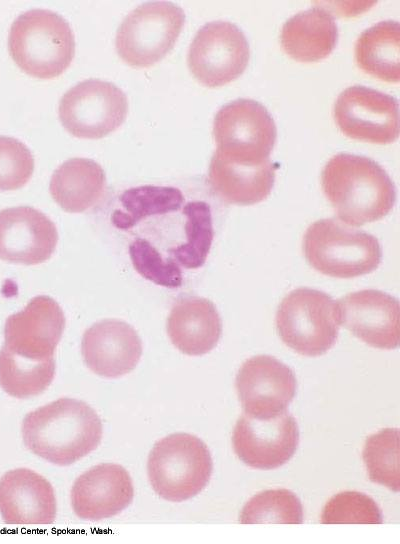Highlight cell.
<instances>
[{
    "instance_id": "cell-1",
    "label": "cell",
    "mask_w": 400,
    "mask_h": 544,
    "mask_svg": "<svg viewBox=\"0 0 400 544\" xmlns=\"http://www.w3.org/2000/svg\"><path fill=\"white\" fill-rule=\"evenodd\" d=\"M321 182L337 217L350 226L382 219L396 202V188L387 172L365 156L334 155L323 168Z\"/></svg>"
},
{
    "instance_id": "cell-2",
    "label": "cell",
    "mask_w": 400,
    "mask_h": 544,
    "mask_svg": "<svg viewBox=\"0 0 400 544\" xmlns=\"http://www.w3.org/2000/svg\"><path fill=\"white\" fill-rule=\"evenodd\" d=\"M22 437L25 446L37 456L66 466L97 448L102 423L85 402L60 398L26 414Z\"/></svg>"
},
{
    "instance_id": "cell-3",
    "label": "cell",
    "mask_w": 400,
    "mask_h": 544,
    "mask_svg": "<svg viewBox=\"0 0 400 544\" xmlns=\"http://www.w3.org/2000/svg\"><path fill=\"white\" fill-rule=\"evenodd\" d=\"M8 50L25 73L39 79H52L71 64L75 37L69 23L59 14L47 9H31L13 21Z\"/></svg>"
},
{
    "instance_id": "cell-4",
    "label": "cell",
    "mask_w": 400,
    "mask_h": 544,
    "mask_svg": "<svg viewBox=\"0 0 400 544\" xmlns=\"http://www.w3.org/2000/svg\"><path fill=\"white\" fill-rule=\"evenodd\" d=\"M303 253L318 272L334 278H354L376 270L382 259L376 237L333 218L320 219L306 230Z\"/></svg>"
},
{
    "instance_id": "cell-5",
    "label": "cell",
    "mask_w": 400,
    "mask_h": 544,
    "mask_svg": "<svg viewBox=\"0 0 400 544\" xmlns=\"http://www.w3.org/2000/svg\"><path fill=\"white\" fill-rule=\"evenodd\" d=\"M212 469L208 447L188 433H174L160 439L147 463L152 488L172 502L185 501L200 493L208 484Z\"/></svg>"
},
{
    "instance_id": "cell-6",
    "label": "cell",
    "mask_w": 400,
    "mask_h": 544,
    "mask_svg": "<svg viewBox=\"0 0 400 544\" xmlns=\"http://www.w3.org/2000/svg\"><path fill=\"white\" fill-rule=\"evenodd\" d=\"M340 324L337 301L307 287L289 292L276 313V328L283 343L308 357L323 355L334 346Z\"/></svg>"
},
{
    "instance_id": "cell-7",
    "label": "cell",
    "mask_w": 400,
    "mask_h": 544,
    "mask_svg": "<svg viewBox=\"0 0 400 544\" xmlns=\"http://www.w3.org/2000/svg\"><path fill=\"white\" fill-rule=\"evenodd\" d=\"M184 22V11L178 5L167 1L146 2L132 10L120 24L116 51L130 66H152L174 47Z\"/></svg>"
},
{
    "instance_id": "cell-8",
    "label": "cell",
    "mask_w": 400,
    "mask_h": 544,
    "mask_svg": "<svg viewBox=\"0 0 400 544\" xmlns=\"http://www.w3.org/2000/svg\"><path fill=\"white\" fill-rule=\"evenodd\" d=\"M213 135L216 152L246 164L269 160L276 142L277 129L268 110L252 99H237L216 114Z\"/></svg>"
},
{
    "instance_id": "cell-9",
    "label": "cell",
    "mask_w": 400,
    "mask_h": 544,
    "mask_svg": "<svg viewBox=\"0 0 400 544\" xmlns=\"http://www.w3.org/2000/svg\"><path fill=\"white\" fill-rule=\"evenodd\" d=\"M128 112L124 92L111 82L87 79L70 88L61 98L58 114L73 136L102 138L122 125Z\"/></svg>"
},
{
    "instance_id": "cell-10",
    "label": "cell",
    "mask_w": 400,
    "mask_h": 544,
    "mask_svg": "<svg viewBox=\"0 0 400 544\" xmlns=\"http://www.w3.org/2000/svg\"><path fill=\"white\" fill-rule=\"evenodd\" d=\"M250 50L244 33L233 23L213 21L202 26L188 51L192 75L206 87H220L246 69Z\"/></svg>"
},
{
    "instance_id": "cell-11",
    "label": "cell",
    "mask_w": 400,
    "mask_h": 544,
    "mask_svg": "<svg viewBox=\"0 0 400 544\" xmlns=\"http://www.w3.org/2000/svg\"><path fill=\"white\" fill-rule=\"evenodd\" d=\"M334 119L349 138L390 144L399 136V109L395 97L355 85L342 91L334 104Z\"/></svg>"
},
{
    "instance_id": "cell-12",
    "label": "cell",
    "mask_w": 400,
    "mask_h": 544,
    "mask_svg": "<svg viewBox=\"0 0 400 544\" xmlns=\"http://www.w3.org/2000/svg\"><path fill=\"white\" fill-rule=\"evenodd\" d=\"M236 455L246 465L261 470L275 469L291 459L299 444L295 418L284 411L269 418L243 413L233 436Z\"/></svg>"
},
{
    "instance_id": "cell-13",
    "label": "cell",
    "mask_w": 400,
    "mask_h": 544,
    "mask_svg": "<svg viewBox=\"0 0 400 544\" xmlns=\"http://www.w3.org/2000/svg\"><path fill=\"white\" fill-rule=\"evenodd\" d=\"M235 387L244 413L269 418L286 411L295 396L294 372L269 355L247 359L240 367Z\"/></svg>"
},
{
    "instance_id": "cell-14",
    "label": "cell",
    "mask_w": 400,
    "mask_h": 544,
    "mask_svg": "<svg viewBox=\"0 0 400 544\" xmlns=\"http://www.w3.org/2000/svg\"><path fill=\"white\" fill-rule=\"evenodd\" d=\"M65 316L49 296H36L26 307L10 315L4 326V345L11 352L30 360L53 358L65 329Z\"/></svg>"
},
{
    "instance_id": "cell-15",
    "label": "cell",
    "mask_w": 400,
    "mask_h": 544,
    "mask_svg": "<svg viewBox=\"0 0 400 544\" xmlns=\"http://www.w3.org/2000/svg\"><path fill=\"white\" fill-rule=\"evenodd\" d=\"M340 323L369 346L391 350L399 344V302L380 290L364 289L337 301Z\"/></svg>"
},
{
    "instance_id": "cell-16",
    "label": "cell",
    "mask_w": 400,
    "mask_h": 544,
    "mask_svg": "<svg viewBox=\"0 0 400 544\" xmlns=\"http://www.w3.org/2000/svg\"><path fill=\"white\" fill-rule=\"evenodd\" d=\"M57 242L55 224L39 210L19 206L0 211V259L40 264L50 259Z\"/></svg>"
},
{
    "instance_id": "cell-17",
    "label": "cell",
    "mask_w": 400,
    "mask_h": 544,
    "mask_svg": "<svg viewBox=\"0 0 400 544\" xmlns=\"http://www.w3.org/2000/svg\"><path fill=\"white\" fill-rule=\"evenodd\" d=\"M134 488L129 473L114 463L96 465L74 482L71 505L84 520L98 521L113 517L132 502Z\"/></svg>"
},
{
    "instance_id": "cell-18",
    "label": "cell",
    "mask_w": 400,
    "mask_h": 544,
    "mask_svg": "<svg viewBox=\"0 0 400 544\" xmlns=\"http://www.w3.org/2000/svg\"><path fill=\"white\" fill-rule=\"evenodd\" d=\"M81 352L87 367L105 378L131 372L142 355V343L135 329L126 322L105 319L83 334Z\"/></svg>"
},
{
    "instance_id": "cell-19",
    "label": "cell",
    "mask_w": 400,
    "mask_h": 544,
    "mask_svg": "<svg viewBox=\"0 0 400 544\" xmlns=\"http://www.w3.org/2000/svg\"><path fill=\"white\" fill-rule=\"evenodd\" d=\"M52 485L27 468L6 472L0 478V513L7 524H51L56 517Z\"/></svg>"
},
{
    "instance_id": "cell-20",
    "label": "cell",
    "mask_w": 400,
    "mask_h": 544,
    "mask_svg": "<svg viewBox=\"0 0 400 544\" xmlns=\"http://www.w3.org/2000/svg\"><path fill=\"white\" fill-rule=\"evenodd\" d=\"M276 165L270 159L260 164L232 161L214 152L208 180L212 190L225 202L253 205L265 200L275 181Z\"/></svg>"
},
{
    "instance_id": "cell-21",
    "label": "cell",
    "mask_w": 400,
    "mask_h": 544,
    "mask_svg": "<svg viewBox=\"0 0 400 544\" xmlns=\"http://www.w3.org/2000/svg\"><path fill=\"white\" fill-rule=\"evenodd\" d=\"M222 323L214 304L201 297H185L172 307L167 334L182 353L198 356L210 352L218 343Z\"/></svg>"
},
{
    "instance_id": "cell-22",
    "label": "cell",
    "mask_w": 400,
    "mask_h": 544,
    "mask_svg": "<svg viewBox=\"0 0 400 544\" xmlns=\"http://www.w3.org/2000/svg\"><path fill=\"white\" fill-rule=\"evenodd\" d=\"M338 40L332 14L323 8H310L288 19L281 30L286 54L299 62H317L328 57Z\"/></svg>"
},
{
    "instance_id": "cell-23",
    "label": "cell",
    "mask_w": 400,
    "mask_h": 544,
    "mask_svg": "<svg viewBox=\"0 0 400 544\" xmlns=\"http://www.w3.org/2000/svg\"><path fill=\"white\" fill-rule=\"evenodd\" d=\"M105 187L106 175L97 162L87 158H72L54 171L49 191L64 211L80 213L99 202Z\"/></svg>"
},
{
    "instance_id": "cell-24",
    "label": "cell",
    "mask_w": 400,
    "mask_h": 544,
    "mask_svg": "<svg viewBox=\"0 0 400 544\" xmlns=\"http://www.w3.org/2000/svg\"><path fill=\"white\" fill-rule=\"evenodd\" d=\"M400 30L397 21H381L364 30L355 44L357 66L381 81L398 83Z\"/></svg>"
},
{
    "instance_id": "cell-25",
    "label": "cell",
    "mask_w": 400,
    "mask_h": 544,
    "mask_svg": "<svg viewBox=\"0 0 400 544\" xmlns=\"http://www.w3.org/2000/svg\"><path fill=\"white\" fill-rule=\"evenodd\" d=\"M55 375L54 358L35 361L23 358L5 346L0 349V386L10 396L24 399L44 392Z\"/></svg>"
},
{
    "instance_id": "cell-26",
    "label": "cell",
    "mask_w": 400,
    "mask_h": 544,
    "mask_svg": "<svg viewBox=\"0 0 400 544\" xmlns=\"http://www.w3.org/2000/svg\"><path fill=\"white\" fill-rule=\"evenodd\" d=\"M362 457L371 481L398 492V428H385L370 435L365 441Z\"/></svg>"
},
{
    "instance_id": "cell-27",
    "label": "cell",
    "mask_w": 400,
    "mask_h": 544,
    "mask_svg": "<svg viewBox=\"0 0 400 544\" xmlns=\"http://www.w3.org/2000/svg\"><path fill=\"white\" fill-rule=\"evenodd\" d=\"M239 521L242 524H301L303 508L299 498L287 489L266 490L244 505Z\"/></svg>"
},
{
    "instance_id": "cell-28",
    "label": "cell",
    "mask_w": 400,
    "mask_h": 544,
    "mask_svg": "<svg viewBox=\"0 0 400 544\" xmlns=\"http://www.w3.org/2000/svg\"><path fill=\"white\" fill-rule=\"evenodd\" d=\"M323 524H381V510L366 494L344 491L334 495L324 506Z\"/></svg>"
},
{
    "instance_id": "cell-29",
    "label": "cell",
    "mask_w": 400,
    "mask_h": 544,
    "mask_svg": "<svg viewBox=\"0 0 400 544\" xmlns=\"http://www.w3.org/2000/svg\"><path fill=\"white\" fill-rule=\"evenodd\" d=\"M129 256L135 270L145 279L163 287L182 285V270L168 261L151 242L136 238L129 245Z\"/></svg>"
},
{
    "instance_id": "cell-30",
    "label": "cell",
    "mask_w": 400,
    "mask_h": 544,
    "mask_svg": "<svg viewBox=\"0 0 400 544\" xmlns=\"http://www.w3.org/2000/svg\"><path fill=\"white\" fill-rule=\"evenodd\" d=\"M34 171V158L28 147L13 137L0 136V190L23 187Z\"/></svg>"
}]
</instances>
